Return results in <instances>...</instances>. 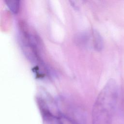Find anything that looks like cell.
<instances>
[{
    "mask_svg": "<svg viewBox=\"0 0 124 124\" xmlns=\"http://www.w3.org/2000/svg\"><path fill=\"white\" fill-rule=\"evenodd\" d=\"M118 98V85L109 79L97 96L93 106L92 124H111Z\"/></svg>",
    "mask_w": 124,
    "mask_h": 124,
    "instance_id": "1",
    "label": "cell"
},
{
    "mask_svg": "<svg viewBox=\"0 0 124 124\" xmlns=\"http://www.w3.org/2000/svg\"><path fill=\"white\" fill-rule=\"evenodd\" d=\"M76 43L82 47L92 48L97 51L102 50L103 39L100 33L95 30L78 33L75 37Z\"/></svg>",
    "mask_w": 124,
    "mask_h": 124,
    "instance_id": "2",
    "label": "cell"
},
{
    "mask_svg": "<svg viewBox=\"0 0 124 124\" xmlns=\"http://www.w3.org/2000/svg\"><path fill=\"white\" fill-rule=\"evenodd\" d=\"M6 5L9 9L14 14H17L20 8V0H6L5 1Z\"/></svg>",
    "mask_w": 124,
    "mask_h": 124,
    "instance_id": "3",
    "label": "cell"
}]
</instances>
